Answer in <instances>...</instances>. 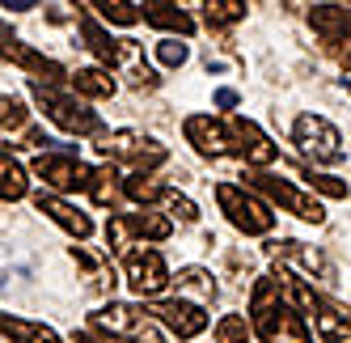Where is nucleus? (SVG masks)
<instances>
[{"label": "nucleus", "instance_id": "nucleus-1", "mask_svg": "<svg viewBox=\"0 0 351 343\" xmlns=\"http://www.w3.org/2000/svg\"><path fill=\"white\" fill-rule=\"evenodd\" d=\"M186 140L195 144L204 157H237L245 161L250 169H267L275 157V144L267 140V132L250 119H237V115H191L182 123Z\"/></svg>", "mask_w": 351, "mask_h": 343}, {"label": "nucleus", "instance_id": "nucleus-2", "mask_svg": "<svg viewBox=\"0 0 351 343\" xmlns=\"http://www.w3.org/2000/svg\"><path fill=\"white\" fill-rule=\"evenodd\" d=\"M250 314H254V335L263 343H313L300 309L284 297L280 276H263L254 284V301H250Z\"/></svg>", "mask_w": 351, "mask_h": 343}, {"label": "nucleus", "instance_id": "nucleus-3", "mask_svg": "<svg viewBox=\"0 0 351 343\" xmlns=\"http://www.w3.org/2000/svg\"><path fill=\"white\" fill-rule=\"evenodd\" d=\"M97 153H102L110 165L123 161V165H136V174H144V169H157L165 165V144L153 140V136H144V132H132V128H123V132H110L97 140Z\"/></svg>", "mask_w": 351, "mask_h": 343}, {"label": "nucleus", "instance_id": "nucleus-4", "mask_svg": "<svg viewBox=\"0 0 351 343\" xmlns=\"http://www.w3.org/2000/svg\"><path fill=\"white\" fill-rule=\"evenodd\" d=\"M30 97L38 102V110L51 119L56 128H64V132H72V136H93V132H102V119H97L85 102H77V97H64V93L51 89V85L34 81V85H30Z\"/></svg>", "mask_w": 351, "mask_h": 343}, {"label": "nucleus", "instance_id": "nucleus-5", "mask_svg": "<svg viewBox=\"0 0 351 343\" xmlns=\"http://www.w3.org/2000/svg\"><path fill=\"white\" fill-rule=\"evenodd\" d=\"M245 191H258V195H267L271 204L288 208L292 216L309 220V225H322V220H326V208L313 200V195L296 191L288 178H280V174H267V169H245Z\"/></svg>", "mask_w": 351, "mask_h": 343}, {"label": "nucleus", "instance_id": "nucleus-6", "mask_svg": "<svg viewBox=\"0 0 351 343\" xmlns=\"http://www.w3.org/2000/svg\"><path fill=\"white\" fill-rule=\"evenodd\" d=\"M216 204H220L224 216H229V225H237V229L250 233V237H258V233H271V229H275V212L258 200V195H250L245 187L220 182V187H216Z\"/></svg>", "mask_w": 351, "mask_h": 343}, {"label": "nucleus", "instance_id": "nucleus-7", "mask_svg": "<svg viewBox=\"0 0 351 343\" xmlns=\"http://www.w3.org/2000/svg\"><path fill=\"white\" fill-rule=\"evenodd\" d=\"M292 140H296V149L305 157H313L317 165H335V161L347 157L339 128L330 123V119H322V115H300L292 123Z\"/></svg>", "mask_w": 351, "mask_h": 343}, {"label": "nucleus", "instance_id": "nucleus-8", "mask_svg": "<svg viewBox=\"0 0 351 343\" xmlns=\"http://www.w3.org/2000/svg\"><path fill=\"white\" fill-rule=\"evenodd\" d=\"M89 322H93V331L132 339V343H165L161 331H157V318L148 314V309L140 314V309H132V305H106V309H97Z\"/></svg>", "mask_w": 351, "mask_h": 343}, {"label": "nucleus", "instance_id": "nucleus-9", "mask_svg": "<svg viewBox=\"0 0 351 343\" xmlns=\"http://www.w3.org/2000/svg\"><path fill=\"white\" fill-rule=\"evenodd\" d=\"M169 216H157V212H119L110 216V225H106V241H110V250H128V241L132 237H148V241H161L169 237Z\"/></svg>", "mask_w": 351, "mask_h": 343}, {"label": "nucleus", "instance_id": "nucleus-10", "mask_svg": "<svg viewBox=\"0 0 351 343\" xmlns=\"http://www.w3.org/2000/svg\"><path fill=\"white\" fill-rule=\"evenodd\" d=\"M123 267H128V284H132V292H136V297H144V301H153L157 292L173 280L169 267H165V259H161L157 250H144V246H136V250L123 255Z\"/></svg>", "mask_w": 351, "mask_h": 343}, {"label": "nucleus", "instance_id": "nucleus-11", "mask_svg": "<svg viewBox=\"0 0 351 343\" xmlns=\"http://www.w3.org/2000/svg\"><path fill=\"white\" fill-rule=\"evenodd\" d=\"M34 174L56 191H89L93 169L85 161H77L72 153H38L34 157Z\"/></svg>", "mask_w": 351, "mask_h": 343}, {"label": "nucleus", "instance_id": "nucleus-12", "mask_svg": "<svg viewBox=\"0 0 351 343\" xmlns=\"http://www.w3.org/2000/svg\"><path fill=\"white\" fill-rule=\"evenodd\" d=\"M148 314H153L161 327H169L178 339H195V335L208 331V314L199 309V305H191V301H182V297L153 301V305H148Z\"/></svg>", "mask_w": 351, "mask_h": 343}, {"label": "nucleus", "instance_id": "nucleus-13", "mask_svg": "<svg viewBox=\"0 0 351 343\" xmlns=\"http://www.w3.org/2000/svg\"><path fill=\"white\" fill-rule=\"evenodd\" d=\"M81 34H85V43H89V51L102 60V64H110V68H119V64H136L140 60V51H136V43H128V38H110L102 26H97V21L85 13L81 17Z\"/></svg>", "mask_w": 351, "mask_h": 343}, {"label": "nucleus", "instance_id": "nucleus-14", "mask_svg": "<svg viewBox=\"0 0 351 343\" xmlns=\"http://www.w3.org/2000/svg\"><path fill=\"white\" fill-rule=\"evenodd\" d=\"M0 60H9V64H21V68H30L34 77H43V81H68L72 72H64V64H56V60H47L43 51H34V47H26V43H17V38H0Z\"/></svg>", "mask_w": 351, "mask_h": 343}, {"label": "nucleus", "instance_id": "nucleus-15", "mask_svg": "<svg viewBox=\"0 0 351 343\" xmlns=\"http://www.w3.org/2000/svg\"><path fill=\"white\" fill-rule=\"evenodd\" d=\"M34 208H38L43 216H51L56 225H60L64 233H72L77 241H85V237L93 233V220H89L85 212H77L72 204H64L60 195H38V200H34Z\"/></svg>", "mask_w": 351, "mask_h": 343}, {"label": "nucleus", "instance_id": "nucleus-16", "mask_svg": "<svg viewBox=\"0 0 351 343\" xmlns=\"http://www.w3.org/2000/svg\"><path fill=\"white\" fill-rule=\"evenodd\" d=\"M140 17L148 21V26H157V30H169V34H195V21H191V13L186 9H178L173 0H144V9H140Z\"/></svg>", "mask_w": 351, "mask_h": 343}, {"label": "nucleus", "instance_id": "nucleus-17", "mask_svg": "<svg viewBox=\"0 0 351 343\" xmlns=\"http://www.w3.org/2000/svg\"><path fill=\"white\" fill-rule=\"evenodd\" d=\"M309 26L326 43H343V38H351V9H343V5H317L309 13Z\"/></svg>", "mask_w": 351, "mask_h": 343}, {"label": "nucleus", "instance_id": "nucleus-18", "mask_svg": "<svg viewBox=\"0 0 351 343\" xmlns=\"http://www.w3.org/2000/svg\"><path fill=\"white\" fill-rule=\"evenodd\" d=\"M0 335H9L13 343H60V335L43 322H26V318H9L0 314Z\"/></svg>", "mask_w": 351, "mask_h": 343}, {"label": "nucleus", "instance_id": "nucleus-19", "mask_svg": "<svg viewBox=\"0 0 351 343\" xmlns=\"http://www.w3.org/2000/svg\"><path fill=\"white\" fill-rule=\"evenodd\" d=\"M68 81H72V89H77L81 97H110L119 89L114 77H110V72H102V68H77Z\"/></svg>", "mask_w": 351, "mask_h": 343}, {"label": "nucleus", "instance_id": "nucleus-20", "mask_svg": "<svg viewBox=\"0 0 351 343\" xmlns=\"http://www.w3.org/2000/svg\"><path fill=\"white\" fill-rule=\"evenodd\" d=\"M173 288H178V292H191V297H199V305L216 301V284H212V272H204V267H182V272L173 276Z\"/></svg>", "mask_w": 351, "mask_h": 343}, {"label": "nucleus", "instance_id": "nucleus-21", "mask_svg": "<svg viewBox=\"0 0 351 343\" xmlns=\"http://www.w3.org/2000/svg\"><path fill=\"white\" fill-rule=\"evenodd\" d=\"M123 195L148 208V204H161L165 195H169V187H165L161 178H153V174H132L128 182H123Z\"/></svg>", "mask_w": 351, "mask_h": 343}, {"label": "nucleus", "instance_id": "nucleus-22", "mask_svg": "<svg viewBox=\"0 0 351 343\" xmlns=\"http://www.w3.org/2000/svg\"><path fill=\"white\" fill-rule=\"evenodd\" d=\"M30 191V178L9 153H0V200H21Z\"/></svg>", "mask_w": 351, "mask_h": 343}, {"label": "nucleus", "instance_id": "nucleus-23", "mask_svg": "<svg viewBox=\"0 0 351 343\" xmlns=\"http://www.w3.org/2000/svg\"><path fill=\"white\" fill-rule=\"evenodd\" d=\"M271 250H275V255H284V259H292V263H300V267H309V272H322V276H330V263H326L317 250L300 246V241H271Z\"/></svg>", "mask_w": 351, "mask_h": 343}, {"label": "nucleus", "instance_id": "nucleus-24", "mask_svg": "<svg viewBox=\"0 0 351 343\" xmlns=\"http://www.w3.org/2000/svg\"><path fill=\"white\" fill-rule=\"evenodd\" d=\"M119 169L114 165H102V169H93V178H89V195H93V204L97 208H106V204H114L119 200Z\"/></svg>", "mask_w": 351, "mask_h": 343}, {"label": "nucleus", "instance_id": "nucleus-25", "mask_svg": "<svg viewBox=\"0 0 351 343\" xmlns=\"http://www.w3.org/2000/svg\"><path fill=\"white\" fill-rule=\"evenodd\" d=\"M204 13L212 26H233L245 17V0H204Z\"/></svg>", "mask_w": 351, "mask_h": 343}, {"label": "nucleus", "instance_id": "nucleus-26", "mask_svg": "<svg viewBox=\"0 0 351 343\" xmlns=\"http://www.w3.org/2000/svg\"><path fill=\"white\" fill-rule=\"evenodd\" d=\"M26 119H30V110L21 106V97H13V93L0 97V136L21 132V128H26Z\"/></svg>", "mask_w": 351, "mask_h": 343}, {"label": "nucleus", "instance_id": "nucleus-27", "mask_svg": "<svg viewBox=\"0 0 351 343\" xmlns=\"http://www.w3.org/2000/svg\"><path fill=\"white\" fill-rule=\"evenodd\" d=\"M89 5L102 13L106 21H114V26H136V21H140V9H132L128 0H89Z\"/></svg>", "mask_w": 351, "mask_h": 343}, {"label": "nucleus", "instance_id": "nucleus-28", "mask_svg": "<svg viewBox=\"0 0 351 343\" xmlns=\"http://www.w3.org/2000/svg\"><path fill=\"white\" fill-rule=\"evenodd\" d=\"M250 331H254V327H250L241 314H224L220 322H216V335H220L224 343H245V339H250Z\"/></svg>", "mask_w": 351, "mask_h": 343}, {"label": "nucleus", "instance_id": "nucleus-29", "mask_svg": "<svg viewBox=\"0 0 351 343\" xmlns=\"http://www.w3.org/2000/svg\"><path fill=\"white\" fill-rule=\"evenodd\" d=\"M161 204H165V212H173L178 220H186V225H191V220H199V208H195V200H186V195H178L173 187H169V195H165Z\"/></svg>", "mask_w": 351, "mask_h": 343}, {"label": "nucleus", "instance_id": "nucleus-30", "mask_svg": "<svg viewBox=\"0 0 351 343\" xmlns=\"http://www.w3.org/2000/svg\"><path fill=\"white\" fill-rule=\"evenodd\" d=\"M300 178H305L309 187H317L322 195H330V200H343V195H347V182H339V178H330V174H313V169H305Z\"/></svg>", "mask_w": 351, "mask_h": 343}, {"label": "nucleus", "instance_id": "nucleus-31", "mask_svg": "<svg viewBox=\"0 0 351 343\" xmlns=\"http://www.w3.org/2000/svg\"><path fill=\"white\" fill-rule=\"evenodd\" d=\"M157 60H161L165 68H182V64L191 60V47L178 43V38H173V43H161V47H157Z\"/></svg>", "mask_w": 351, "mask_h": 343}, {"label": "nucleus", "instance_id": "nucleus-32", "mask_svg": "<svg viewBox=\"0 0 351 343\" xmlns=\"http://www.w3.org/2000/svg\"><path fill=\"white\" fill-rule=\"evenodd\" d=\"M21 140H26V144H21V149H43V153H47V149H51V144H56V140L47 136L43 128H26V136H21Z\"/></svg>", "mask_w": 351, "mask_h": 343}, {"label": "nucleus", "instance_id": "nucleus-33", "mask_svg": "<svg viewBox=\"0 0 351 343\" xmlns=\"http://www.w3.org/2000/svg\"><path fill=\"white\" fill-rule=\"evenodd\" d=\"M330 56H335V60H339V64L351 72V38H343V43H330Z\"/></svg>", "mask_w": 351, "mask_h": 343}, {"label": "nucleus", "instance_id": "nucleus-34", "mask_svg": "<svg viewBox=\"0 0 351 343\" xmlns=\"http://www.w3.org/2000/svg\"><path fill=\"white\" fill-rule=\"evenodd\" d=\"M216 106H224V110L237 106V89H216Z\"/></svg>", "mask_w": 351, "mask_h": 343}, {"label": "nucleus", "instance_id": "nucleus-35", "mask_svg": "<svg viewBox=\"0 0 351 343\" xmlns=\"http://www.w3.org/2000/svg\"><path fill=\"white\" fill-rule=\"evenodd\" d=\"M9 13H26V9H34V0H0Z\"/></svg>", "mask_w": 351, "mask_h": 343}, {"label": "nucleus", "instance_id": "nucleus-36", "mask_svg": "<svg viewBox=\"0 0 351 343\" xmlns=\"http://www.w3.org/2000/svg\"><path fill=\"white\" fill-rule=\"evenodd\" d=\"M81 343H132V339H119V335H97V339H89V335H81Z\"/></svg>", "mask_w": 351, "mask_h": 343}, {"label": "nucleus", "instance_id": "nucleus-37", "mask_svg": "<svg viewBox=\"0 0 351 343\" xmlns=\"http://www.w3.org/2000/svg\"><path fill=\"white\" fill-rule=\"evenodd\" d=\"M0 38H9V30H5V21H0Z\"/></svg>", "mask_w": 351, "mask_h": 343}, {"label": "nucleus", "instance_id": "nucleus-38", "mask_svg": "<svg viewBox=\"0 0 351 343\" xmlns=\"http://www.w3.org/2000/svg\"><path fill=\"white\" fill-rule=\"evenodd\" d=\"M347 89H351V77H347Z\"/></svg>", "mask_w": 351, "mask_h": 343}]
</instances>
